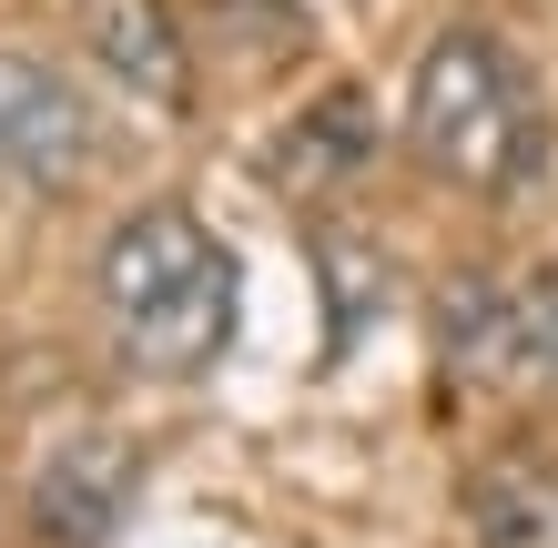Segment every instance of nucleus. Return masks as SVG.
I'll use <instances>...</instances> for the list:
<instances>
[{
  "mask_svg": "<svg viewBox=\"0 0 558 548\" xmlns=\"http://www.w3.org/2000/svg\"><path fill=\"white\" fill-rule=\"evenodd\" d=\"M437 356L468 386L558 397V265H457L437 284Z\"/></svg>",
  "mask_w": 558,
  "mask_h": 548,
  "instance_id": "obj_3",
  "label": "nucleus"
},
{
  "mask_svg": "<svg viewBox=\"0 0 558 548\" xmlns=\"http://www.w3.org/2000/svg\"><path fill=\"white\" fill-rule=\"evenodd\" d=\"M366 143H376V112H366V92H315L305 102V122H294V143H284V173L294 183H336V173H355L366 163Z\"/></svg>",
  "mask_w": 558,
  "mask_h": 548,
  "instance_id": "obj_8",
  "label": "nucleus"
},
{
  "mask_svg": "<svg viewBox=\"0 0 558 548\" xmlns=\"http://www.w3.org/2000/svg\"><path fill=\"white\" fill-rule=\"evenodd\" d=\"M92 305H102V336L133 376L183 386L223 366L234 315H244V275H234V244L193 204H133L92 254Z\"/></svg>",
  "mask_w": 558,
  "mask_h": 548,
  "instance_id": "obj_1",
  "label": "nucleus"
},
{
  "mask_svg": "<svg viewBox=\"0 0 558 548\" xmlns=\"http://www.w3.org/2000/svg\"><path fill=\"white\" fill-rule=\"evenodd\" d=\"M102 173V112L51 51H0V193L61 204Z\"/></svg>",
  "mask_w": 558,
  "mask_h": 548,
  "instance_id": "obj_4",
  "label": "nucleus"
},
{
  "mask_svg": "<svg viewBox=\"0 0 558 548\" xmlns=\"http://www.w3.org/2000/svg\"><path fill=\"white\" fill-rule=\"evenodd\" d=\"M72 21H82V41L92 61L122 82V92H143V102H183V31L162 0H72Z\"/></svg>",
  "mask_w": 558,
  "mask_h": 548,
  "instance_id": "obj_6",
  "label": "nucleus"
},
{
  "mask_svg": "<svg viewBox=\"0 0 558 548\" xmlns=\"http://www.w3.org/2000/svg\"><path fill=\"white\" fill-rule=\"evenodd\" d=\"M143 467L122 437H61L41 477H31V528H41L51 548H102L122 528V508H133Z\"/></svg>",
  "mask_w": 558,
  "mask_h": 548,
  "instance_id": "obj_5",
  "label": "nucleus"
},
{
  "mask_svg": "<svg viewBox=\"0 0 558 548\" xmlns=\"http://www.w3.org/2000/svg\"><path fill=\"white\" fill-rule=\"evenodd\" d=\"M477 548H558V458H498L468 477Z\"/></svg>",
  "mask_w": 558,
  "mask_h": 548,
  "instance_id": "obj_7",
  "label": "nucleus"
},
{
  "mask_svg": "<svg viewBox=\"0 0 558 548\" xmlns=\"http://www.w3.org/2000/svg\"><path fill=\"white\" fill-rule=\"evenodd\" d=\"M397 133L447 193L508 204V193H529L538 163H548V92H538L529 61H518V41L457 21V31H437V41L416 51Z\"/></svg>",
  "mask_w": 558,
  "mask_h": 548,
  "instance_id": "obj_2",
  "label": "nucleus"
}]
</instances>
